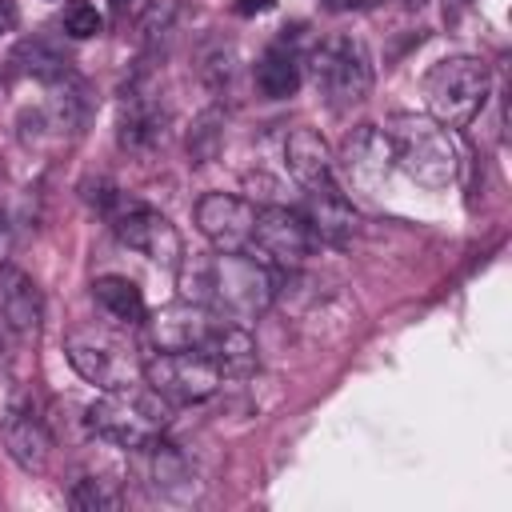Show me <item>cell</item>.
Here are the masks:
<instances>
[{"label": "cell", "mask_w": 512, "mask_h": 512, "mask_svg": "<svg viewBox=\"0 0 512 512\" xmlns=\"http://www.w3.org/2000/svg\"><path fill=\"white\" fill-rule=\"evenodd\" d=\"M284 164H288L292 180L304 192L336 184V156H332L328 140L316 128H292L288 132V140H284Z\"/></svg>", "instance_id": "cell-15"}, {"label": "cell", "mask_w": 512, "mask_h": 512, "mask_svg": "<svg viewBox=\"0 0 512 512\" xmlns=\"http://www.w3.org/2000/svg\"><path fill=\"white\" fill-rule=\"evenodd\" d=\"M220 112H204L200 120H196V128H192V136H188V152H192V160L196 164H204V160H212L216 156V148H220Z\"/></svg>", "instance_id": "cell-25"}, {"label": "cell", "mask_w": 512, "mask_h": 512, "mask_svg": "<svg viewBox=\"0 0 512 512\" xmlns=\"http://www.w3.org/2000/svg\"><path fill=\"white\" fill-rule=\"evenodd\" d=\"M316 232L304 212L284 208V204H264L256 208V228H252V248L260 260L280 264V268H300L316 252Z\"/></svg>", "instance_id": "cell-9"}, {"label": "cell", "mask_w": 512, "mask_h": 512, "mask_svg": "<svg viewBox=\"0 0 512 512\" xmlns=\"http://www.w3.org/2000/svg\"><path fill=\"white\" fill-rule=\"evenodd\" d=\"M252 80L264 100H288V96H296V88L304 80V56L288 40H272L256 60Z\"/></svg>", "instance_id": "cell-17"}, {"label": "cell", "mask_w": 512, "mask_h": 512, "mask_svg": "<svg viewBox=\"0 0 512 512\" xmlns=\"http://www.w3.org/2000/svg\"><path fill=\"white\" fill-rule=\"evenodd\" d=\"M140 452H148V472H152V484L156 488H164V492H176L188 476H192V468H188V460H184V452L176 448V444H168L164 436H156L152 444H144Z\"/></svg>", "instance_id": "cell-22"}, {"label": "cell", "mask_w": 512, "mask_h": 512, "mask_svg": "<svg viewBox=\"0 0 512 512\" xmlns=\"http://www.w3.org/2000/svg\"><path fill=\"white\" fill-rule=\"evenodd\" d=\"M68 504L80 512H112V508H120V488H112V480H104V476H84L72 484Z\"/></svg>", "instance_id": "cell-23"}, {"label": "cell", "mask_w": 512, "mask_h": 512, "mask_svg": "<svg viewBox=\"0 0 512 512\" xmlns=\"http://www.w3.org/2000/svg\"><path fill=\"white\" fill-rule=\"evenodd\" d=\"M0 324L16 336V344H28L40 336L44 324V300L32 276H24L12 264H0Z\"/></svg>", "instance_id": "cell-14"}, {"label": "cell", "mask_w": 512, "mask_h": 512, "mask_svg": "<svg viewBox=\"0 0 512 512\" xmlns=\"http://www.w3.org/2000/svg\"><path fill=\"white\" fill-rule=\"evenodd\" d=\"M220 320L224 316L212 312L208 304H196V300L180 296V300L164 304L160 312L144 316V328H148V344L152 348H196L200 352Z\"/></svg>", "instance_id": "cell-13"}, {"label": "cell", "mask_w": 512, "mask_h": 512, "mask_svg": "<svg viewBox=\"0 0 512 512\" xmlns=\"http://www.w3.org/2000/svg\"><path fill=\"white\" fill-rule=\"evenodd\" d=\"M64 32L72 36V40H92V36H100L104 32V16H100V8L96 4H88V0H72L68 8H64Z\"/></svg>", "instance_id": "cell-24"}, {"label": "cell", "mask_w": 512, "mask_h": 512, "mask_svg": "<svg viewBox=\"0 0 512 512\" xmlns=\"http://www.w3.org/2000/svg\"><path fill=\"white\" fill-rule=\"evenodd\" d=\"M200 236L216 252H248L252 248V228H256V204L236 196V192H208L192 208Z\"/></svg>", "instance_id": "cell-11"}, {"label": "cell", "mask_w": 512, "mask_h": 512, "mask_svg": "<svg viewBox=\"0 0 512 512\" xmlns=\"http://www.w3.org/2000/svg\"><path fill=\"white\" fill-rule=\"evenodd\" d=\"M16 28V4L12 0H0V36Z\"/></svg>", "instance_id": "cell-28"}, {"label": "cell", "mask_w": 512, "mask_h": 512, "mask_svg": "<svg viewBox=\"0 0 512 512\" xmlns=\"http://www.w3.org/2000/svg\"><path fill=\"white\" fill-rule=\"evenodd\" d=\"M64 356L76 368V376L88 380V384H96L100 392L136 384L140 364H144L132 352V344L124 340L120 324L116 328H108V324H76L64 336Z\"/></svg>", "instance_id": "cell-6"}, {"label": "cell", "mask_w": 512, "mask_h": 512, "mask_svg": "<svg viewBox=\"0 0 512 512\" xmlns=\"http://www.w3.org/2000/svg\"><path fill=\"white\" fill-rule=\"evenodd\" d=\"M356 4H364V0H324L328 12H344V8H356Z\"/></svg>", "instance_id": "cell-29"}, {"label": "cell", "mask_w": 512, "mask_h": 512, "mask_svg": "<svg viewBox=\"0 0 512 512\" xmlns=\"http://www.w3.org/2000/svg\"><path fill=\"white\" fill-rule=\"evenodd\" d=\"M308 76L320 100L332 112H344L352 104H364L372 92V56L356 36H324L308 52Z\"/></svg>", "instance_id": "cell-5"}, {"label": "cell", "mask_w": 512, "mask_h": 512, "mask_svg": "<svg viewBox=\"0 0 512 512\" xmlns=\"http://www.w3.org/2000/svg\"><path fill=\"white\" fill-rule=\"evenodd\" d=\"M268 8H272V0H232V12L236 16H260Z\"/></svg>", "instance_id": "cell-26"}, {"label": "cell", "mask_w": 512, "mask_h": 512, "mask_svg": "<svg viewBox=\"0 0 512 512\" xmlns=\"http://www.w3.org/2000/svg\"><path fill=\"white\" fill-rule=\"evenodd\" d=\"M168 420H172V404L160 392H152L148 384L112 388L88 404V428L100 440L128 448V452H140L144 444L164 436Z\"/></svg>", "instance_id": "cell-3"}, {"label": "cell", "mask_w": 512, "mask_h": 512, "mask_svg": "<svg viewBox=\"0 0 512 512\" xmlns=\"http://www.w3.org/2000/svg\"><path fill=\"white\" fill-rule=\"evenodd\" d=\"M92 300H96V308H100L112 324H120V328H136V324H144V316H148V304H144V292L136 288V280L116 276V272L92 280Z\"/></svg>", "instance_id": "cell-20"}, {"label": "cell", "mask_w": 512, "mask_h": 512, "mask_svg": "<svg viewBox=\"0 0 512 512\" xmlns=\"http://www.w3.org/2000/svg\"><path fill=\"white\" fill-rule=\"evenodd\" d=\"M0 444L12 456V464L32 472V476L48 472L52 452H56V440H52L44 416L32 404H24V400H12L4 408V416H0Z\"/></svg>", "instance_id": "cell-12"}, {"label": "cell", "mask_w": 512, "mask_h": 512, "mask_svg": "<svg viewBox=\"0 0 512 512\" xmlns=\"http://www.w3.org/2000/svg\"><path fill=\"white\" fill-rule=\"evenodd\" d=\"M344 168L356 184H376L388 176L392 168V144L384 136V128L376 124H360L348 140H344Z\"/></svg>", "instance_id": "cell-19"}, {"label": "cell", "mask_w": 512, "mask_h": 512, "mask_svg": "<svg viewBox=\"0 0 512 512\" xmlns=\"http://www.w3.org/2000/svg\"><path fill=\"white\" fill-rule=\"evenodd\" d=\"M104 212H108L112 232L120 236L124 248L140 252L144 260H152L160 268H180L184 264V240H180L176 224L164 212H156L140 200H128L120 192L104 196Z\"/></svg>", "instance_id": "cell-7"}, {"label": "cell", "mask_w": 512, "mask_h": 512, "mask_svg": "<svg viewBox=\"0 0 512 512\" xmlns=\"http://www.w3.org/2000/svg\"><path fill=\"white\" fill-rule=\"evenodd\" d=\"M140 380L168 404H200L220 392V368L196 348H152L140 364Z\"/></svg>", "instance_id": "cell-8"}, {"label": "cell", "mask_w": 512, "mask_h": 512, "mask_svg": "<svg viewBox=\"0 0 512 512\" xmlns=\"http://www.w3.org/2000/svg\"><path fill=\"white\" fill-rule=\"evenodd\" d=\"M168 128V108L160 100V88L148 76H136L124 92H120V112H116V140L124 152H152L164 140Z\"/></svg>", "instance_id": "cell-10"}, {"label": "cell", "mask_w": 512, "mask_h": 512, "mask_svg": "<svg viewBox=\"0 0 512 512\" xmlns=\"http://www.w3.org/2000/svg\"><path fill=\"white\" fill-rule=\"evenodd\" d=\"M384 136L392 144V164L420 188L440 192L460 176V148L452 140V128L436 124L432 116L400 112L392 116Z\"/></svg>", "instance_id": "cell-2"}, {"label": "cell", "mask_w": 512, "mask_h": 512, "mask_svg": "<svg viewBox=\"0 0 512 512\" xmlns=\"http://www.w3.org/2000/svg\"><path fill=\"white\" fill-rule=\"evenodd\" d=\"M420 92L436 124L464 128L484 108L492 92V72L480 56H444L424 72Z\"/></svg>", "instance_id": "cell-4"}, {"label": "cell", "mask_w": 512, "mask_h": 512, "mask_svg": "<svg viewBox=\"0 0 512 512\" xmlns=\"http://www.w3.org/2000/svg\"><path fill=\"white\" fill-rule=\"evenodd\" d=\"M12 348H16V336L0 324V372H4V368H8V360H12Z\"/></svg>", "instance_id": "cell-27"}, {"label": "cell", "mask_w": 512, "mask_h": 512, "mask_svg": "<svg viewBox=\"0 0 512 512\" xmlns=\"http://www.w3.org/2000/svg\"><path fill=\"white\" fill-rule=\"evenodd\" d=\"M12 68L24 72V76H36V80H60L68 76V56L48 40V36H28L16 44L12 52Z\"/></svg>", "instance_id": "cell-21"}, {"label": "cell", "mask_w": 512, "mask_h": 512, "mask_svg": "<svg viewBox=\"0 0 512 512\" xmlns=\"http://www.w3.org/2000/svg\"><path fill=\"white\" fill-rule=\"evenodd\" d=\"M216 368H220V376H232V380H244V376H252L256 372V340H252V332H248V324H240V320H220L216 324V332L204 340V348H200Z\"/></svg>", "instance_id": "cell-16"}, {"label": "cell", "mask_w": 512, "mask_h": 512, "mask_svg": "<svg viewBox=\"0 0 512 512\" xmlns=\"http://www.w3.org/2000/svg\"><path fill=\"white\" fill-rule=\"evenodd\" d=\"M176 272L188 300L208 304L212 312L240 324L260 320L276 300V272L248 252H216L192 264L184 260Z\"/></svg>", "instance_id": "cell-1"}, {"label": "cell", "mask_w": 512, "mask_h": 512, "mask_svg": "<svg viewBox=\"0 0 512 512\" xmlns=\"http://www.w3.org/2000/svg\"><path fill=\"white\" fill-rule=\"evenodd\" d=\"M308 224L316 232V240L332 244V248H344L352 236H356V212L348 204V196L340 192V184H328V188H312L308 192Z\"/></svg>", "instance_id": "cell-18"}]
</instances>
